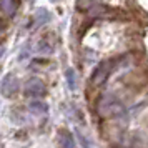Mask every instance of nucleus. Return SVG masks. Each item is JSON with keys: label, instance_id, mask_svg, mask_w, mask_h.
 Wrapping results in <instances>:
<instances>
[{"label": "nucleus", "instance_id": "obj_1", "mask_svg": "<svg viewBox=\"0 0 148 148\" xmlns=\"http://www.w3.org/2000/svg\"><path fill=\"white\" fill-rule=\"evenodd\" d=\"M97 110L101 116H115L123 112V105L120 103V100H116L113 95H105L101 97L98 103H97Z\"/></svg>", "mask_w": 148, "mask_h": 148}, {"label": "nucleus", "instance_id": "obj_2", "mask_svg": "<svg viewBox=\"0 0 148 148\" xmlns=\"http://www.w3.org/2000/svg\"><path fill=\"white\" fill-rule=\"evenodd\" d=\"M118 60H120V58H110V60L101 62L100 65L95 68V72L92 73V80H90L92 82V85L98 87V85H101V83H105V80L110 77V73L116 68Z\"/></svg>", "mask_w": 148, "mask_h": 148}, {"label": "nucleus", "instance_id": "obj_3", "mask_svg": "<svg viewBox=\"0 0 148 148\" xmlns=\"http://www.w3.org/2000/svg\"><path fill=\"white\" fill-rule=\"evenodd\" d=\"M18 88H20V83H18V80H17V77H14V75H7V77L2 80L0 92H2V95H3V97L10 98V97L17 95Z\"/></svg>", "mask_w": 148, "mask_h": 148}, {"label": "nucleus", "instance_id": "obj_4", "mask_svg": "<svg viewBox=\"0 0 148 148\" xmlns=\"http://www.w3.org/2000/svg\"><path fill=\"white\" fill-rule=\"evenodd\" d=\"M23 92H25L27 97H35V98H38V97H43V95H45L47 88H45V85H43L42 80H38V78H30V80L25 83Z\"/></svg>", "mask_w": 148, "mask_h": 148}, {"label": "nucleus", "instance_id": "obj_5", "mask_svg": "<svg viewBox=\"0 0 148 148\" xmlns=\"http://www.w3.org/2000/svg\"><path fill=\"white\" fill-rule=\"evenodd\" d=\"M57 143H58V148H75V140L68 130H60L58 132Z\"/></svg>", "mask_w": 148, "mask_h": 148}, {"label": "nucleus", "instance_id": "obj_6", "mask_svg": "<svg viewBox=\"0 0 148 148\" xmlns=\"http://www.w3.org/2000/svg\"><path fill=\"white\" fill-rule=\"evenodd\" d=\"M17 7H18V2L17 0H3V3H2V8H3V12L8 17H12L17 12Z\"/></svg>", "mask_w": 148, "mask_h": 148}, {"label": "nucleus", "instance_id": "obj_7", "mask_svg": "<svg viewBox=\"0 0 148 148\" xmlns=\"http://www.w3.org/2000/svg\"><path fill=\"white\" fill-rule=\"evenodd\" d=\"M47 108L48 107L43 103V101H40V100H35V101L30 103V110L35 112V113H45V112H47Z\"/></svg>", "mask_w": 148, "mask_h": 148}, {"label": "nucleus", "instance_id": "obj_8", "mask_svg": "<svg viewBox=\"0 0 148 148\" xmlns=\"http://www.w3.org/2000/svg\"><path fill=\"white\" fill-rule=\"evenodd\" d=\"M65 77H67V82H68V87L73 90L75 88V70L72 68H68L67 72H65Z\"/></svg>", "mask_w": 148, "mask_h": 148}, {"label": "nucleus", "instance_id": "obj_9", "mask_svg": "<svg viewBox=\"0 0 148 148\" xmlns=\"http://www.w3.org/2000/svg\"><path fill=\"white\" fill-rule=\"evenodd\" d=\"M48 18H50V15H48L47 10L40 8V10L37 12V23H38V25H40V23H43V22H47Z\"/></svg>", "mask_w": 148, "mask_h": 148}, {"label": "nucleus", "instance_id": "obj_10", "mask_svg": "<svg viewBox=\"0 0 148 148\" xmlns=\"http://www.w3.org/2000/svg\"><path fill=\"white\" fill-rule=\"evenodd\" d=\"M3 50H5V48H3V47H0V57L3 55Z\"/></svg>", "mask_w": 148, "mask_h": 148}, {"label": "nucleus", "instance_id": "obj_11", "mask_svg": "<svg viewBox=\"0 0 148 148\" xmlns=\"http://www.w3.org/2000/svg\"><path fill=\"white\" fill-rule=\"evenodd\" d=\"M3 32V25H2V22H0V34Z\"/></svg>", "mask_w": 148, "mask_h": 148}]
</instances>
